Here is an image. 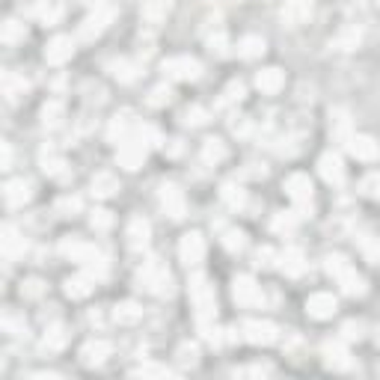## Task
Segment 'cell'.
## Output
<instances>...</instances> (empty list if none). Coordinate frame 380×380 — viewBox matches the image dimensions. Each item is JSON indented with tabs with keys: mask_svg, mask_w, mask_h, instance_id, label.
<instances>
[{
	"mask_svg": "<svg viewBox=\"0 0 380 380\" xmlns=\"http://www.w3.org/2000/svg\"><path fill=\"white\" fill-rule=\"evenodd\" d=\"M33 196V188H30V181H24V178H12L6 181V188H4V200L9 208H18L24 205L27 200Z\"/></svg>",
	"mask_w": 380,
	"mask_h": 380,
	"instance_id": "obj_19",
	"label": "cell"
},
{
	"mask_svg": "<svg viewBox=\"0 0 380 380\" xmlns=\"http://www.w3.org/2000/svg\"><path fill=\"white\" fill-rule=\"evenodd\" d=\"M42 170H45L51 178H60L66 173V161L54 152H42Z\"/></svg>",
	"mask_w": 380,
	"mask_h": 380,
	"instance_id": "obj_36",
	"label": "cell"
},
{
	"mask_svg": "<svg viewBox=\"0 0 380 380\" xmlns=\"http://www.w3.org/2000/svg\"><path fill=\"white\" fill-rule=\"evenodd\" d=\"M161 68L170 80H196L202 75L200 60H193V57H170V60H164Z\"/></svg>",
	"mask_w": 380,
	"mask_h": 380,
	"instance_id": "obj_7",
	"label": "cell"
},
{
	"mask_svg": "<svg viewBox=\"0 0 380 380\" xmlns=\"http://www.w3.org/2000/svg\"><path fill=\"white\" fill-rule=\"evenodd\" d=\"M166 154H178L181 152V140H170V146H164Z\"/></svg>",
	"mask_w": 380,
	"mask_h": 380,
	"instance_id": "obj_59",
	"label": "cell"
},
{
	"mask_svg": "<svg viewBox=\"0 0 380 380\" xmlns=\"http://www.w3.org/2000/svg\"><path fill=\"white\" fill-rule=\"evenodd\" d=\"M0 87H4L6 102H18V98L27 92V80H24L18 72H6L4 80H0Z\"/></svg>",
	"mask_w": 380,
	"mask_h": 380,
	"instance_id": "obj_25",
	"label": "cell"
},
{
	"mask_svg": "<svg viewBox=\"0 0 380 380\" xmlns=\"http://www.w3.org/2000/svg\"><path fill=\"white\" fill-rule=\"evenodd\" d=\"M131 374H134V377H170V369H166V365L146 362V365H140V369H134Z\"/></svg>",
	"mask_w": 380,
	"mask_h": 380,
	"instance_id": "obj_44",
	"label": "cell"
},
{
	"mask_svg": "<svg viewBox=\"0 0 380 380\" xmlns=\"http://www.w3.org/2000/svg\"><path fill=\"white\" fill-rule=\"evenodd\" d=\"M298 220H300V217L294 214V211H291V214H286V211H283V214H276V217H274V229H276V232H291Z\"/></svg>",
	"mask_w": 380,
	"mask_h": 380,
	"instance_id": "obj_47",
	"label": "cell"
},
{
	"mask_svg": "<svg viewBox=\"0 0 380 380\" xmlns=\"http://www.w3.org/2000/svg\"><path fill=\"white\" fill-rule=\"evenodd\" d=\"M244 98V83L241 80H232L226 87V102H241Z\"/></svg>",
	"mask_w": 380,
	"mask_h": 380,
	"instance_id": "obj_54",
	"label": "cell"
},
{
	"mask_svg": "<svg viewBox=\"0 0 380 380\" xmlns=\"http://www.w3.org/2000/svg\"><path fill=\"white\" fill-rule=\"evenodd\" d=\"M36 12H39V18H42V24H45V27H54L63 18V6L57 4V0H42Z\"/></svg>",
	"mask_w": 380,
	"mask_h": 380,
	"instance_id": "obj_33",
	"label": "cell"
},
{
	"mask_svg": "<svg viewBox=\"0 0 380 380\" xmlns=\"http://www.w3.org/2000/svg\"><path fill=\"white\" fill-rule=\"evenodd\" d=\"M57 211H60V214H66V217H75L80 211V200H78V196H66V200L57 202Z\"/></svg>",
	"mask_w": 380,
	"mask_h": 380,
	"instance_id": "obj_48",
	"label": "cell"
},
{
	"mask_svg": "<svg viewBox=\"0 0 380 380\" xmlns=\"http://www.w3.org/2000/svg\"><path fill=\"white\" fill-rule=\"evenodd\" d=\"M185 122L188 125H205L208 122V114H205L202 107H188L185 110Z\"/></svg>",
	"mask_w": 380,
	"mask_h": 380,
	"instance_id": "obj_51",
	"label": "cell"
},
{
	"mask_svg": "<svg viewBox=\"0 0 380 380\" xmlns=\"http://www.w3.org/2000/svg\"><path fill=\"white\" fill-rule=\"evenodd\" d=\"M318 173H321L324 181L339 185V181L345 178V164H342V158L336 152H327V154H321V161H318Z\"/></svg>",
	"mask_w": 380,
	"mask_h": 380,
	"instance_id": "obj_16",
	"label": "cell"
},
{
	"mask_svg": "<svg viewBox=\"0 0 380 380\" xmlns=\"http://www.w3.org/2000/svg\"><path fill=\"white\" fill-rule=\"evenodd\" d=\"M232 298H235L238 306L252 309V306L262 303V288L256 286V279H252V276H238L232 283Z\"/></svg>",
	"mask_w": 380,
	"mask_h": 380,
	"instance_id": "obj_9",
	"label": "cell"
},
{
	"mask_svg": "<svg viewBox=\"0 0 380 380\" xmlns=\"http://www.w3.org/2000/svg\"><path fill=\"white\" fill-rule=\"evenodd\" d=\"M336 309H339V303H336V298L327 294V291H318V294H312V298L306 300V312H309V318H315V321L333 318Z\"/></svg>",
	"mask_w": 380,
	"mask_h": 380,
	"instance_id": "obj_12",
	"label": "cell"
},
{
	"mask_svg": "<svg viewBox=\"0 0 380 380\" xmlns=\"http://www.w3.org/2000/svg\"><path fill=\"white\" fill-rule=\"evenodd\" d=\"M72 54H75V39H72V36H57V39L48 42L45 60H48L51 66H63V63L72 60Z\"/></svg>",
	"mask_w": 380,
	"mask_h": 380,
	"instance_id": "obj_14",
	"label": "cell"
},
{
	"mask_svg": "<svg viewBox=\"0 0 380 380\" xmlns=\"http://www.w3.org/2000/svg\"><path fill=\"white\" fill-rule=\"evenodd\" d=\"M110 75H114L116 80H122V83H131L140 75V66L131 63V60H114L110 63Z\"/></svg>",
	"mask_w": 380,
	"mask_h": 380,
	"instance_id": "obj_30",
	"label": "cell"
},
{
	"mask_svg": "<svg viewBox=\"0 0 380 380\" xmlns=\"http://www.w3.org/2000/svg\"><path fill=\"white\" fill-rule=\"evenodd\" d=\"M276 327L271 321H247L244 324V339L250 345H274L276 342Z\"/></svg>",
	"mask_w": 380,
	"mask_h": 380,
	"instance_id": "obj_13",
	"label": "cell"
},
{
	"mask_svg": "<svg viewBox=\"0 0 380 380\" xmlns=\"http://www.w3.org/2000/svg\"><path fill=\"white\" fill-rule=\"evenodd\" d=\"M68 342V333H66V327H51V330H45V339H42V348L45 350H60L63 345Z\"/></svg>",
	"mask_w": 380,
	"mask_h": 380,
	"instance_id": "obj_37",
	"label": "cell"
},
{
	"mask_svg": "<svg viewBox=\"0 0 380 380\" xmlns=\"http://www.w3.org/2000/svg\"><path fill=\"white\" fill-rule=\"evenodd\" d=\"M188 294H190V303H193V309H196V318H200V321H214L217 294H214V286L208 283V276H205V274L190 276Z\"/></svg>",
	"mask_w": 380,
	"mask_h": 380,
	"instance_id": "obj_2",
	"label": "cell"
},
{
	"mask_svg": "<svg viewBox=\"0 0 380 380\" xmlns=\"http://www.w3.org/2000/svg\"><path fill=\"white\" fill-rule=\"evenodd\" d=\"M24 36H27V27L16 18H9L4 24V30H0V39H4L6 45H18V42H24Z\"/></svg>",
	"mask_w": 380,
	"mask_h": 380,
	"instance_id": "obj_35",
	"label": "cell"
},
{
	"mask_svg": "<svg viewBox=\"0 0 380 380\" xmlns=\"http://www.w3.org/2000/svg\"><path fill=\"white\" fill-rule=\"evenodd\" d=\"M0 244H4V256L6 259H16V256H21L24 252V238L12 229V226H6L4 229V238H0Z\"/></svg>",
	"mask_w": 380,
	"mask_h": 380,
	"instance_id": "obj_28",
	"label": "cell"
},
{
	"mask_svg": "<svg viewBox=\"0 0 380 380\" xmlns=\"http://www.w3.org/2000/svg\"><path fill=\"white\" fill-rule=\"evenodd\" d=\"M116 18V4L114 0H98V4L90 9V16L80 24V39H95L107 30V24Z\"/></svg>",
	"mask_w": 380,
	"mask_h": 380,
	"instance_id": "obj_4",
	"label": "cell"
},
{
	"mask_svg": "<svg viewBox=\"0 0 380 380\" xmlns=\"http://www.w3.org/2000/svg\"><path fill=\"white\" fill-rule=\"evenodd\" d=\"M9 166H12V146L4 143L0 146V170H9Z\"/></svg>",
	"mask_w": 380,
	"mask_h": 380,
	"instance_id": "obj_57",
	"label": "cell"
},
{
	"mask_svg": "<svg viewBox=\"0 0 380 380\" xmlns=\"http://www.w3.org/2000/svg\"><path fill=\"white\" fill-rule=\"evenodd\" d=\"M223 247H226L229 252H241L247 247V235L238 232V229H229L226 235H223Z\"/></svg>",
	"mask_w": 380,
	"mask_h": 380,
	"instance_id": "obj_43",
	"label": "cell"
},
{
	"mask_svg": "<svg viewBox=\"0 0 380 380\" xmlns=\"http://www.w3.org/2000/svg\"><path fill=\"white\" fill-rule=\"evenodd\" d=\"M324 362H327L330 369H348V365H350L348 348L342 342H327V345H324Z\"/></svg>",
	"mask_w": 380,
	"mask_h": 380,
	"instance_id": "obj_24",
	"label": "cell"
},
{
	"mask_svg": "<svg viewBox=\"0 0 380 380\" xmlns=\"http://www.w3.org/2000/svg\"><path fill=\"white\" fill-rule=\"evenodd\" d=\"M90 226H92V229H98V232H104V229L114 226V217H110V211L95 208V211H92V217H90Z\"/></svg>",
	"mask_w": 380,
	"mask_h": 380,
	"instance_id": "obj_45",
	"label": "cell"
},
{
	"mask_svg": "<svg viewBox=\"0 0 380 380\" xmlns=\"http://www.w3.org/2000/svg\"><path fill=\"white\" fill-rule=\"evenodd\" d=\"M166 16H170V0H146V4H143V18L146 21L158 24Z\"/></svg>",
	"mask_w": 380,
	"mask_h": 380,
	"instance_id": "obj_31",
	"label": "cell"
},
{
	"mask_svg": "<svg viewBox=\"0 0 380 380\" xmlns=\"http://www.w3.org/2000/svg\"><path fill=\"white\" fill-rule=\"evenodd\" d=\"M202 158H205V164H220L223 158H226V143H223V140H217V137L205 140V146H202Z\"/></svg>",
	"mask_w": 380,
	"mask_h": 380,
	"instance_id": "obj_34",
	"label": "cell"
},
{
	"mask_svg": "<svg viewBox=\"0 0 380 380\" xmlns=\"http://www.w3.org/2000/svg\"><path fill=\"white\" fill-rule=\"evenodd\" d=\"M276 262H279V256H276L271 247H262V250L256 252V264H259V267H274Z\"/></svg>",
	"mask_w": 380,
	"mask_h": 380,
	"instance_id": "obj_49",
	"label": "cell"
},
{
	"mask_svg": "<svg viewBox=\"0 0 380 380\" xmlns=\"http://www.w3.org/2000/svg\"><path fill=\"white\" fill-rule=\"evenodd\" d=\"M4 330L12 333V336H24V333H27V321H24V315L6 312V315H4Z\"/></svg>",
	"mask_w": 380,
	"mask_h": 380,
	"instance_id": "obj_42",
	"label": "cell"
},
{
	"mask_svg": "<svg viewBox=\"0 0 380 380\" xmlns=\"http://www.w3.org/2000/svg\"><path fill=\"white\" fill-rule=\"evenodd\" d=\"M327 274L336 279V283L342 286V291L348 298H362L365 294V279L354 271V264H350L345 256H327Z\"/></svg>",
	"mask_w": 380,
	"mask_h": 380,
	"instance_id": "obj_1",
	"label": "cell"
},
{
	"mask_svg": "<svg viewBox=\"0 0 380 380\" xmlns=\"http://www.w3.org/2000/svg\"><path fill=\"white\" fill-rule=\"evenodd\" d=\"M360 193L369 200H380V173H369L360 181Z\"/></svg>",
	"mask_w": 380,
	"mask_h": 380,
	"instance_id": "obj_41",
	"label": "cell"
},
{
	"mask_svg": "<svg viewBox=\"0 0 380 380\" xmlns=\"http://www.w3.org/2000/svg\"><path fill=\"white\" fill-rule=\"evenodd\" d=\"M345 146L357 161H377V154H380V146L365 134H350Z\"/></svg>",
	"mask_w": 380,
	"mask_h": 380,
	"instance_id": "obj_15",
	"label": "cell"
},
{
	"mask_svg": "<svg viewBox=\"0 0 380 380\" xmlns=\"http://www.w3.org/2000/svg\"><path fill=\"white\" fill-rule=\"evenodd\" d=\"M357 42H360V33H357V30H348L345 36L336 39V45L345 48V51H350V48H357Z\"/></svg>",
	"mask_w": 380,
	"mask_h": 380,
	"instance_id": "obj_53",
	"label": "cell"
},
{
	"mask_svg": "<svg viewBox=\"0 0 380 380\" xmlns=\"http://www.w3.org/2000/svg\"><path fill=\"white\" fill-rule=\"evenodd\" d=\"M161 208L164 214L170 220H181L188 214V202H185V193H181V188L176 185H164L161 188Z\"/></svg>",
	"mask_w": 380,
	"mask_h": 380,
	"instance_id": "obj_10",
	"label": "cell"
},
{
	"mask_svg": "<svg viewBox=\"0 0 380 380\" xmlns=\"http://www.w3.org/2000/svg\"><path fill=\"white\" fill-rule=\"evenodd\" d=\"M21 291H24V298H42V291H45V288H42L39 279H27Z\"/></svg>",
	"mask_w": 380,
	"mask_h": 380,
	"instance_id": "obj_55",
	"label": "cell"
},
{
	"mask_svg": "<svg viewBox=\"0 0 380 380\" xmlns=\"http://www.w3.org/2000/svg\"><path fill=\"white\" fill-rule=\"evenodd\" d=\"M116 190H119V181H116L114 173H98V176L92 178V193H95V196H102V200L114 196Z\"/></svg>",
	"mask_w": 380,
	"mask_h": 380,
	"instance_id": "obj_27",
	"label": "cell"
},
{
	"mask_svg": "<svg viewBox=\"0 0 380 380\" xmlns=\"http://www.w3.org/2000/svg\"><path fill=\"white\" fill-rule=\"evenodd\" d=\"M196 357H200V350H196V345H181L178 348V360L185 362V365H193Z\"/></svg>",
	"mask_w": 380,
	"mask_h": 380,
	"instance_id": "obj_52",
	"label": "cell"
},
{
	"mask_svg": "<svg viewBox=\"0 0 380 380\" xmlns=\"http://www.w3.org/2000/svg\"><path fill=\"white\" fill-rule=\"evenodd\" d=\"M173 102V90L170 87H154L152 95H149V104L152 107H164V104H170Z\"/></svg>",
	"mask_w": 380,
	"mask_h": 380,
	"instance_id": "obj_46",
	"label": "cell"
},
{
	"mask_svg": "<svg viewBox=\"0 0 380 380\" xmlns=\"http://www.w3.org/2000/svg\"><path fill=\"white\" fill-rule=\"evenodd\" d=\"M377 345H380V330H377Z\"/></svg>",
	"mask_w": 380,
	"mask_h": 380,
	"instance_id": "obj_60",
	"label": "cell"
},
{
	"mask_svg": "<svg viewBox=\"0 0 380 380\" xmlns=\"http://www.w3.org/2000/svg\"><path fill=\"white\" fill-rule=\"evenodd\" d=\"M60 252L66 259H72L78 264H87L92 259H98V250L87 241H80V238H63V244H60Z\"/></svg>",
	"mask_w": 380,
	"mask_h": 380,
	"instance_id": "obj_11",
	"label": "cell"
},
{
	"mask_svg": "<svg viewBox=\"0 0 380 380\" xmlns=\"http://www.w3.org/2000/svg\"><path fill=\"white\" fill-rule=\"evenodd\" d=\"M365 252H369V259L377 264L380 262V244H365Z\"/></svg>",
	"mask_w": 380,
	"mask_h": 380,
	"instance_id": "obj_58",
	"label": "cell"
},
{
	"mask_svg": "<svg viewBox=\"0 0 380 380\" xmlns=\"http://www.w3.org/2000/svg\"><path fill=\"white\" fill-rule=\"evenodd\" d=\"M226 36L223 33H214V36H208V48H211V54H217V57H223V54H226Z\"/></svg>",
	"mask_w": 380,
	"mask_h": 380,
	"instance_id": "obj_50",
	"label": "cell"
},
{
	"mask_svg": "<svg viewBox=\"0 0 380 380\" xmlns=\"http://www.w3.org/2000/svg\"><path fill=\"white\" fill-rule=\"evenodd\" d=\"M137 279H140V288L158 294V298L173 294V276H170V271H166V264L161 259H149L143 267H140Z\"/></svg>",
	"mask_w": 380,
	"mask_h": 380,
	"instance_id": "obj_3",
	"label": "cell"
},
{
	"mask_svg": "<svg viewBox=\"0 0 380 380\" xmlns=\"http://www.w3.org/2000/svg\"><path fill=\"white\" fill-rule=\"evenodd\" d=\"M309 9H312V0H286L283 18L294 27V24H300V21L309 16Z\"/></svg>",
	"mask_w": 380,
	"mask_h": 380,
	"instance_id": "obj_26",
	"label": "cell"
},
{
	"mask_svg": "<svg viewBox=\"0 0 380 380\" xmlns=\"http://www.w3.org/2000/svg\"><path fill=\"white\" fill-rule=\"evenodd\" d=\"M110 354H114V345L104 342V339H92L80 348V362L83 365H102Z\"/></svg>",
	"mask_w": 380,
	"mask_h": 380,
	"instance_id": "obj_17",
	"label": "cell"
},
{
	"mask_svg": "<svg viewBox=\"0 0 380 380\" xmlns=\"http://www.w3.org/2000/svg\"><path fill=\"white\" fill-rule=\"evenodd\" d=\"M223 202L229 208H244L247 205V193L241 185H223Z\"/></svg>",
	"mask_w": 380,
	"mask_h": 380,
	"instance_id": "obj_38",
	"label": "cell"
},
{
	"mask_svg": "<svg viewBox=\"0 0 380 380\" xmlns=\"http://www.w3.org/2000/svg\"><path fill=\"white\" fill-rule=\"evenodd\" d=\"M114 318H116V324H137L140 318H143V309H140L134 300H125V303H119L116 309H114Z\"/></svg>",
	"mask_w": 380,
	"mask_h": 380,
	"instance_id": "obj_29",
	"label": "cell"
},
{
	"mask_svg": "<svg viewBox=\"0 0 380 380\" xmlns=\"http://www.w3.org/2000/svg\"><path fill=\"white\" fill-rule=\"evenodd\" d=\"M256 87H259V92H264V95H276L279 90L286 87V75L279 72V68H262V72L256 75Z\"/></svg>",
	"mask_w": 380,
	"mask_h": 380,
	"instance_id": "obj_20",
	"label": "cell"
},
{
	"mask_svg": "<svg viewBox=\"0 0 380 380\" xmlns=\"http://www.w3.org/2000/svg\"><path fill=\"white\" fill-rule=\"evenodd\" d=\"M238 54H241L244 60H256L264 54V39L262 36H244L241 45H238Z\"/></svg>",
	"mask_w": 380,
	"mask_h": 380,
	"instance_id": "obj_32",
	"label": "cell"
},
{
	"mask_svg": "<svg viewBox=\"0 0 380 380\" xmlns=\"http://www.w3.org/2000/svg\"><path fill=\"white\" fill-rule=\"evenodd\" d=\"M146 154H149V143H146V140H140V137H128V140H125V143L119 146L116 161H119L122 170L134 173V170H140V166H143Z\"/></svg>",
	"mask_w": 380,
	"mask_h": 380,
	"instance_id": "obj_6",
	"label": "cell"
},
{
	"mask_svg": "<svg viewBox=\"0 0 380 380\" xmlns=\"http://www.w3.org/2000/svg\"><path fill=\"white\" fill-rule=\"evenodd\" d=\"M286 190H288V196H291V202L298 205V211H294V214H298V217H309L306 211H309V205H312V196H315V188H312V181H309V176L294 173V176L286 181Z\"/></svg>",
	"mask_w": 380,
	"mask_h": 380,
	"instance_id": "obj_5",
	"label": "cell"
},
{
	"mask_svg": "<svg viewBox=\"0 0 380 380\" xmlns=\"http://www.w3.org/2000/svg\"><path fill=\"white\" fill-rule=\"evenodd\" d=\"M178 259L188 267H200L205 262V238L200 232H188L178 244Z\"/></svg>",
	"mask_w": 380,
	"mask_h": 380,
	"instance_id": "obj_8",
	"label": "cell"
},
{
	"mask_svg": "<svg viewBox=\"0 0 380 380\" xmlns=\"http://www.w3.org/2000/svg\"><path fill=\"white\" fill-rule=\"evenodd\" d=\"M125 238H128V247H131V250H146V247H149V238H152L149 220L134 217V220L128 223V229H125Z\"/></svg>",
	"mask_w": 380,
	"mask_h": 380,
	"instance_id": "obj_18",
	"label": "cell"
},
{
	"mask_svg": "<svg viewBox=\"0 0 380 380\" xmlns=\"http://www.w3.org/2000/svg\"><path fill=\"white\" fill-rule=\"evenodd\" d=\"M134 131H137V125H134V119H131V114H119V116H114V122H110V140H119V143H125L128 137H134Z\"/></svg>",
	"mask_w": 380,
	"mask_h": 380,
	"instance_id": "obj_22",
	"label": "cell"
},
{
	"mask_svg": "<svg viewBox=\"0 0 380 380\" xmlns=\"http://www.w3.org/2000/svg\"><path fill=\"white\" fill-rule=\"evenodd\" d=\"M330 131H333V137H339L342 143H348L350 131H348V116L342 114V110H336V114H330Z\"/></svg>",
	"mask_w": 380,
	"mask_h": 380,
	"instance_id": "obj_40",
	"label": "cell"
},
{
	"mask_svg": "<svg viewBox=\"0 0 380 380\" xmlns=\"http://www.w3.org/2000/svg\"><path fill=\"white\" fill-rule=\"evenodd\" d=\"M63 288H66V294H68L72 300H83V298H90V294H92V276H90V274L68 276Z\"/></svg>",
	"mask_w": 380,
	"mask_h": 380,
	"instance_id": "obj_21",
	"label": "cell"
},
{
	"mask_svg": "<svg viewBox=\"0 0 380 380\" xmlns=\"http://www.w3.org/2000/svg\"><path fill=\"white\" fill-rule=\"evenodd\" d=\"M360 330H362V324H357V321H348V324H345V327H342V333H345V339H360V336H362Z\"/></svg>",
	"mask_w": 380,
	"mask_h": 380,
	"instance_id": "obj_56",
	"label": "cell"
},
{
	"mask_svg": "<svg viewBox=\"0 0 380 380\" xmlns=\"http://www.w3.org/2000/svg\"><path fill=\"white\" fill-rule=\"evenodd\" d=\"M63 116H66V107H63V102H48L45 107H42V122L45 125H60L63 122Z\"/></svg>",
	"mask_w": 380,
	"mask_h": 380,
	"instance_id": "obj_39",
	"label": "cell"
},
{
	"mask_svg": "<svg viewBox=\"0 0 380 380\" xmlns=\"http://www.w3.org/2000/svg\"><path fill=\"white\" fill-rule=\"evenodd\" d=\"M279 267H283V274L286 276H300L306 271V262H303V252L300 250H286V252H279Z\"/></svg>",
	"mask_w": 380,
	"mask_h": 380,
	"instance_id": "obj_23",
	"label": "cell"
}]
</instances>
